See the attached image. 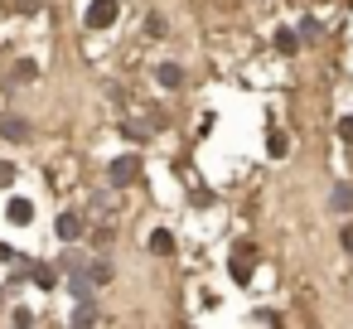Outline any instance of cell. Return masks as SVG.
Listing matches in <instances>:
<instances>
[{
  "instance_id": "1",
  "label": "cell",
  "mask_w": 353,
  "mask_h": 329,
  "mask_svg": "<svg viewBox=\"0 0 353 329\" xmlns=\"http://www.w3.org/2000/svg\"><path fill=\"white\" fill-rule=\"evenodd\" d=\"M141 175H145V160H141L136 150H126V155H117V160L107 165V184H112V189H131V184H141Z\"/></svg>"
},
{
  "instance_id": "2",
  "label": "cell",
  "mask_w": 353,
  "mask_h": 329,
  "mask_svg": "<svg viewBox=\"0 0 353 329\" xmlns=\"http://www.w3.org/2000/svg\"><path fill=\"white\" fill-rule=\"evenodd\" d=\"M117 15H121L117 0H92V6H88V30H112Z\"/></svg>"
},
{
  "instance_id": "3",
  "label": "cell",
  "mask_w": 353,
  "mask_h": 329,
  "mask_svg": "<svg viewBox=\"0 0 353 329\" xmlns=\"http://www.w3.org/2000/svg\"><path fill=\"white\" fill-rule=\"evenodd\" d=\"M252 261H256V247H252V242H237V252H232V281H237V286L252 281Z\"/></svg>"
},
{
  "instance_id": "4",
  "label": "cell",
  "mask_w": 353,
  "mask_h": 329,
  "mask_svg": "<svg viewBox=\"0 0 353 329\" xmlns=\"http://www.w3.org/2000/svg\"><path fill=\"white\" fill-rule=\"evenodd\" d=\"M0 141H30V121L20 112H0Z\"/></svg>"
},
{
  "instance_id": "5",
  "label": "cell",
  "mask_w": 353,
  "mask_h": 329,
  "mask_svg": "<svg viewBox=\"0 0 353 329\" xmlns=\"http://www.w3.org/2000/svg\"><path fill=\"white\" fill-rule=\"evenodd\" d=\"M155 83H160L165 92H179V88H184V68H179V63H155Z\"/></svg>"
},
{
  "instance_id": "6",
  "label": "cell",
  "mask_w": 353,
  "mask_h": 329,
  "mask_svg": "<svg viewBox=\"0 0 353 329\" xmlns=\"http://www.w3.org/2000/svg\"><path fill=\"white\" fill-rule=\"evenodd\" d=\"M6 218H10V223H20V228H30V223H34V203L15 194V199L6 203Z\"/></svg>"
},
{
  "instance_id": "7",
  "label": "cell",
  "mask_w": 353,
  "mask_h": 329,
  "mask_svg": "<svg viewBox=\"0 0 353 329\" xmlns=\"http://www.w3.org/2000/svg\"><path fill=\"white\" fill-rule=\"evenodd\" d=\"M54 232H59L63 242H78V237H83V218H78V213H59Z\"/></svg>"
},
{
  "instance_id": "8",
  "label": "cell",
  "mask_w": 353,
  "mask_h": 329,
  "mask_svg": "<svg viewBox=\"0 0 353 329\" xmlns=\"http://www.w3.org/2000/svg\"><path fill=\"white\" fill-rule=\"evenodd\" d=\"M150 252H155V257H170V252H174V232H170V228H155V232H150Z\"/></svg>"
},
{
  "instance_id": "9",
  "label": "cell",
  "mask_w": 353,
  "mask_h": 329,
  "mask_svg": "<svg viewBox=\"0 0 353 329\" xmlns=\"http://www.w3.org/2000/svg\"><path fill=\"white\" fill-rule=\"evenodd\" d=\"M83 271H88V281H92V286H107V281H112V261H107V257H97V261H88Z\"/></svg>"
},
{
  "instance_id": "10",
  "label": "cell",
  "mask_w": 353,
  "mask_h": 329,
  "mask_svg": "<svg viewBox=\"0 0 353 329\" xmlns=\"http://www.w3.org/2000/svg\"><path fill=\"white\" fill-rule=\"evenodd\" d=\"M102 319V310H97V300L88 295V300H78V310H73V324H97Z\"/></svg>"
},
{
  "instance_id": "11",
  "label": "cell",
  "mask_w": 353,
  "mask_h": 329,
  "mask_svg": "<svg viewBox=\"0 0 353 329\" xmlns=\"http://www.w3.org/2000/svg\"><path fill=\"white\" fill-rule=\"evenodd\" d=\"M329 208H339V213H348V208H353V189H348V184H339V189L329 194Z\"/></svg>"
},
{
  "instance_id": "12",
  "label": "cell",
  "mask_w": 353,
  "mask_h": 329,
  "mask_svg": "<svg viewBox=\"0 0 353 329\" xmlns=\"http://www.w3.org/2000/svg\"><path fill=\"white\" fill-rule=\"evenodd\" d=\"M30 276H34V286H44V290H49V286H59V271H54V266H44V261H39V266H30Z\"/></svg>"
},
{
  "instance_id": "13",
  "label": "cell",
  "mask_w": 353,
  "mask_h": 329,
  "mask_svg": "<svg viewBox=\"0 0 353 329\" xmlns=\"http://www.w3.org/2000/svg\"><path fill=\"white\" fill-rule=\"evenodd\" d=\"M145 34H150V39H165V34H170V20H165V15H145Z\"/></svg>"
},
{
  "instance_id": "14",
  "label": "cell",
  "mask_w": 353,
  "mask_h": 329,
  "mask_svg": "<svg viewBox=\"0 0 353 329\" xmlns=\"http://www.w3.org/2000/svg\"><path fill=\"white\" fill-rule=\"evenodd\" d=\"M300 39H305V34H295V30H281V34H276V49H281V54H295V49H300Z\"/></svg>"
},
{
  "instance_id": "15",
  "label": "cell",
  "mask_w": 353,
  "mask_h": 329,
  "mask_svg": "<svg viewBox=\"0 0 353 329\" xmlns=\"http://www.w3.org/2000/svg\"><path fill=\"white\" fill-rule=\"evenodd\" d=\"M266 150H271V160H285V150H290V146H285V136H281V131H271Z\"/></svg>"
},
{
  "instance_id": "16",
  "label": "cell",
  "mask_w": 353,
  "mask_h": 329,
  "mask_svg": "<svg viewBox=\"0 0 353 329\" xmlns=\"http://www.w3.org/2000/svg\"><path fill=\"white\" fill-rule=\"evenodd\" d=\"M34 73H39V68H34L30 59H25V63H15V83H34Z\"/></svg>"
},
{
  "instance_id": "17",
  "label": "cell",
  "mask_w": 353,
  "mask_h": 329,
  "mask_svg": "<svg viewBox=\"0 0 353 329\" xmlns=\"http://www.w3.org/2000/svg\"><path fill=\"white\" fill-rule=\"evenodd\" d=\"M339 136H343V141H353V117H343V121H339Z\"/></svg>"
},
{
  "instance_id": "18",
  "label": "cell",
  "mask_w": 353,
  "mask_h": 329,
  "mask_svg": "<svg viewBox=\"0 0 353 329\" xmlns=\"http://www.w3.org/2000/svg\"><path fill=\"white\" fill-rule=\"evenodd\" d=\"M15 179V165H0V184H10Z\"/></svg>"
},
{
  "instance_id": "19",
  "label": "cell",
  "mask_w": 353,
  "mask_h": 329,
  "mask_svg": "<svg viewBox=\"0 0 353 329\" xmlns=\"http://www.w3.org/2000/svg\"><path fill=\"white\" fill-rule=\"evenodd\" d=\"M343 247H348V252H353V223H348V228H343Z\"/></svg>"
},
{
  "instance_id": "20",
  "label": "cell",
  "mask_w": 353,
  "mask_h": 329,
  "mask_svg": "<svg viewBox=\"0 0 353 329\" xmlns=\"http://www.w3.org/2000/svg\"><path fill=\"white\" fill-rule=\"evenodd\" d=\"M10 257H15V252H10V247H6V242H0V266H6V261H10Z\"/></svg>"
}]
</instances>
